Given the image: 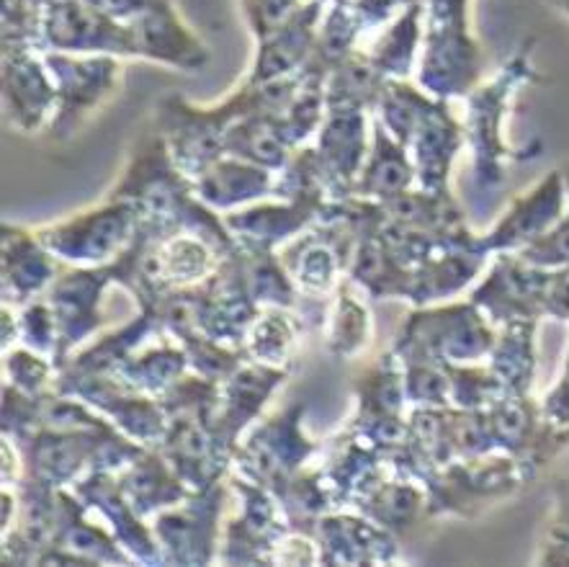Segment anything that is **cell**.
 Segmentation results:
<instances>
[{
  "instance_id": "1",
  "label": "cell",
  "mask_w": 569,
  "mask_h": 567,
  "mask_svg": "<svg viewBox=\"0 0 569 567\" xmlns=\"http://www.w3.org/2000/svg\"><path fill=\"white\" fill-rule=\"evenodd\" d=\"M498 330L492 320L471 302L420 307L405 322L392 351L402 364H475L490 356Z\"/></svg>"
},
{
  "instance_id": "2",
  "label": "cell",
  "mask_w": 569,
  "mask_h": 567,
  "mask_svg": "<svg viewBox=\"0 0 569 567\" xmlns=\"http://www.w3.org/2000/svg\"><path fill=\"white\" fill-rule=\"evenodd\" d=\"M140 225L142 212L134 201L106 197L99 207L70 217V220L37 227L34 232L62 263L103 266L124 253Z\"/></svg>"
},
{
  "instance_id": "3",
  "label": "cell",
  "mask_w": 569,
  "mask_h": 567,
  "mask_svg": "<svg viewBox=\"0 0 569 567\" xmlns=\"http://www.w3.org/2000/svg\"><path fill=\"white\" fill-rule=\"evenodd\" d=\"M302 410V405H297V408H287L260 420L258 426H250L246 439L234 449L238 475L271 490L273 496L287 488L320 449L305 436Z\"/></svg>"
},
{
  "instance_id": "4",
  "label": "cell",
  "mask_w": 569,
  "mask_h": 567,
  "mask_svg": "<svg viewBox=\"0 0 569 567\" xmlns=\"http://www.w3.org/2000/svg\"><path fill=\"white\" fill-rule=\"evenodd\" d=\"M47 70L57 88V107L50 121L54 140H70L91 113L117 91L121 68L111 54L78 57V52H47Z\"/></svg>"
},
{
  "instance_id": "5",
  "label": "cell",
  "mask_w": 569,
  "mask_h": 567,
  "mask_svg": "<svg viewBox=\"0 0 569 567\" xmlns=\"http://www.w3.org/2000/svg\"><path fill=\"white\" fill-rule=\"evenodd\" d=\"M230 485L242 500L240 516L232 518L219 545V563L268 565L273 549L291 529L287 510L271 490L260 488L242 475H230Z\"/></svg>"
},
{
  "instance_id": "6",
  "label": "cell",
  "mask_w": 569,
  "mask_h": 567,
  "mask_svg": "<svg viewBox=\"0 0 569 567\" xmlns=\"http://www.w3.org/2000/svg\"><path fill=\"white\" fill-rule=\"evenodd\" d=\"M109 284H117L113 261L103 266H72V271L60 273L44 291V299L57 318V328H60L57 369L70 359L78 346H83L96 330L106 326L101 299Z\"/></svg>"
},
{
  "instance_id": "7",
  "label": "cell",
  "mask_w": 569,
  "mask_h": 567,
  "mask_svg": "<svg viewBox=\"0 0 569 567\" xmlns=\"http://www.w3.org/2000/svg\"><path fill=\"white\" fill-rule=\"evenodd\" d=\"M224 490V483H217L214 488L191 493L178 506L152 516V531H156L162 560L173 565H207L217 560V531Z\"/></svg>"
},
{
  "instance_id": "8",
  "label": "cell",
  "mask_w": 569,
  "mask_h": 567,
  "mask_svg": "<svg viewBox=\"0 0 569 567\" xmlns=\"http://www.w3.org/2000/svg\"><path fill=\"white\" fill-rule=\"evenodd\" d=\"M211 416L214 412L207 410L170 416L166 436L156 447L191 493L209 490L222 483L234 461V451L227 449L217 436Z\"/></svg>"
},
{
  "instance_id": "9",
  "label": "cell",
  "mask_w": 569,
  "mask_h": 567,
  "mask_svg": "<svg viewBox=\"0 0 569 567\" xmlns=\"http://www.w3.org/2000/svg\"><path fill=\"white\" fill-rule=\"evenodd\" d=\"M42 42L52 52L132 54L129 21H121L91 0H47Z\"/></svg>"
},
{
  "instance_id": "10",
  "label": "cell",
  "mask_w": 569,
  "mask_h": 567,
  "mask_svg": "<svg viewBox=\"0 0 569 567\" xmlns=\"http://www.w3.org/2000/svg\"><path fill=\"white\" fill-rule=\"evenodd\" d=\"M551 271L526 263L516 253H498L492 271L471 295L495 326L513 320H539L547 315Z\"/></svg>"
},
{
  "instance_id": "11",
  "label": "cell",
  "mask_w": 569,
  "mask_h": 567,
  "mask_svg": "<svg viewBox=\"0 0 569 567\" xmlns=\"http://www.w3.org/2000/svg\"><path fill=\"white\" fill-rule=\"evenodd\" d=\"M289 371L291 369L268 367V364L246 359L224 379L222 397H219L211 424H214V431L227 449L234 451L240 447L242 436L250 431L260 410L266 408L268 397L279 390Z\"/></svg>"
},
{
  "instance_id": "12",
  "label": "cell",
  "mask_w": 569,
  "mask_h": 567,
  "mask_svg": "<svg viewBox=\"0 0 569 567\" xmlns=\"http://www.w3.org/2000/svg\"><path fill=\"white\" fill-rule=\"evenodd\" d=\"M567 186L562 170H555L536 183L531 191L518 197L498 225L482 238V246L490 253H518L531 246L536 238L549 232L565 217Z\"/></svg>"
},
{
  "instance_id": "13",
  "label": "cell",
  "mask_w": 569,
  "mask_h": 567,
  "mask_svg": "<svg viewBox=\"0 0 569 567\" xmlns=\"http://www.w3.org/2000/svg\"><path fill=\"white\" fill-rule=\"evenodd\" d=\"M72 493L83 500L88 510H99L109 521L111 534L134 563H166L152 526L144 524V518L137 516L134 508L121 496L117 472L91 469V472L72 483Z\"/></svg>"
},
{
  "instance_id": "14",
  "label": "cell",
  "mask_w": 569,
  "mask_h": 567,
  "mask_svg": "<svg viewBox=\"0 0 569 567\" xmlns=\"http://www.w3.org/2000/svg\"><path fill=\"white\" fill-rule=\"evenodd\" d=\"M325 201L330 199L320 197V193H302V197L281 199L276 205L232 209L224 217V225L240 242V248L273 250L295 235L310 230L320 217Z\"/></svg>"
},
{
  "instance_id": "15",
  "label": "cell",
  "mask_w": 569,
  "mask_h": 567,
  "mask_svg": "<svg viewBox=\"0 0 569 567\" xmlns=\"http://www.w3.org/2000/svg\"><path fill=\"white\" fill-rule=\"evenodd\" d=\"M315 150L328 176L332 199L353 197L356 181L369 156L363 109H328Z\"/></svg>"
},
{
  "instance_id": "16",
  "label": "cell",
  "mask_w": 569,
  "mask_h": 567,
  "mask_svg": "<svg viewBox=\"0 0 569 567\" xmlns=\"http://www.w3.org/2000/svg\"><path fill=\"white\" fill-rule=\"evenodd\" d=\"M3 101L11 127L34 135L50 125L57 107V88L47 70L44 57L39 60L29 50L8 47L3 62Z\"/></svg>"
},
{
  "instance_id": "17",
  "label": "cell",
  "mask_w": 569,
  "mask_h": 567,
  "mask_svg": "<svg viewBox=\"0 0 569 567\" xmlns=\"http://www.w3.org/2000/svg\"><path fill=\"white\" fill-rule=\"evenodd\" d=\"M322 565H377L397 560L395 534L369 516L325 514L315 529Z\"/></svg>"
},
{
  "instance_id": "18",
  "label": "cell",
  "mask_w": 569,
  "mask_h": 567,
  "mask_svg": "<svg viewBox=\"0 0 569 567\" xmlns=\"http://www.w3.org/2000/svg\"><path fill=\"white\" fill-rule=\"evenodd\" d=\"M129 31H132L134 57H148L181 70H199L209 60L204 44L183 27L168 0H158L129 19Z\"/></svg>"
},
{
  "instance_id": "19",
  "label": "cell",
  "mask_w": 569,
  "mask_h": 567,
  "mask_svg": "<svg viewBox=\"0 0 569 567\" xmlns=\"http://www.w3.org/2000/svg\"><path fill=\"white\" fill-rule=\"evenodd\" d=\"M60 277V258L52 256L34 230L3 225V305L23 307L42 297Z\"/></svg>"
},
{
  "instance_id": "20",
  "label": "cell",
  "mask_w": 569,
  "mask_h": 567,
  "mask_svg": "<svg viewBox=\"0 0 569 567\" xmlns=\"http://www.w3.org/2000/svg\"><path fill=\"white\" fill-rule=\"evenodd\" d=\"M320 0H312L299 8V11L281 23L279 29L271 31L266 39H260L258 60L248 83L260 86L271 83V80L295 76L312 60L317 37H315V23L320 16Z\"/></svg>"
},
{
  "instance_id": "21",
  "label": "cell",
  "mask_w": 569,
  "mask_h": 567,
  "mask_svg": "<svg viewBox=\"0 0 569 567\" xmlns=\"http://www.w3.org/2000/svg\"><path fill=\"white\" fill-rule=\"evenodd\" d=\"M193 191L214 212H232L276 193V176L250 160L222 156L193 178Z\"/></svg>"
},
{
  "instance_id": "22",
  "label": "cell",
  "mask_w": 569,
  "mask_h": 567,
  "mask_svg": "<svg viewBox=\"0 0 569 567\" xmlns=\"http://www.w3.org/2000/svg\"><path fill=\"white\" fill-rule=\"evenodd\" d=\"M121 496L134 508L137 516L148 518L170 506H178L191 496L189 485L176 475L168 459L156 447L142 449L129 461L124 469L117 472Z\"/></svg>"
},
{
  "instance_id": "23",
  "label": "cell",
  "mask_w": 569,
  "mask_h": 567,
  "mask_svg": "<svg viewBox=\"0 0 569 567\" xmlns=\"http://www.w3.org/2000/svg\"><path fill=\"white\" fill-rule=\"evenodd\" d=\"M461 148V132L443 107L428 109L415 129L408 150L418 173V186L426 191L449 193V173L451 163Z\"/></svg>"
},
{
  "instance_id": "24",
  "label": "cell",
  "mask_w": 569,
  "mask_h": 567,
  "mask_svg": "<svg viewBox=\"0 0 569 567\" xmlns=\"http://www.w3.org/2000/svg\"><path fill=\"white\" fill-rule=\"evenodd\" d=\"M415 186H418V173H415L410 150L377 119L371 129L369 156L356 181L353 197L387 201Z\"/></svg>"
},
{
  "instance_id": "25",
  "label": "cell",
  "mask_w": 569,
  "mask_h": 567,
  "mask_svg": "<svg viewBox=\"0 0 569 567\" xmlns=\"http://www.w3.org/2000/svg\"><path fill=\"white\" fill-rule=\"evenodd\" d=\"M508 96L506 78L485 88L475 96L469 113V140L475 148V176L477 186L485 191L498 189L502 183V160L518 158L502 148L500 140V117L502 99Z\"/></svg>"
},
{
  "instance_id": "26",
  "label": "cell",
  "mask_w": 569,
  "mask_h": 567,
  "mask_svg": "<svg viewBox=\"0 0 569 567\" xmlns=\"http://www.w3.org/2000/svg\"><path fill=\"white\" fill-rule=\"evenodd\" d=\"M487 256H490V250L485 246L441 250V253L415 266L408 299L415 307H428L459 295L477 279Z\"/></svg>"
},
{
  "instance_id": "27",
  "label": "cell",
  "mask_w": 569,
  "mask_h": 567,
  "mask_svg": "<svg viewBox=\"0 0 569 567\" xmlns=\"http://www.w3.org/2000/svg\"><path fill=\"white\" fill-rule=\"evenodd\" d=\"M189 371V354H186L181 340H176L166 330H160L148 344L137 348L113 375L132 387V390L158 397L160 400Z\"/></svg>"
},
{
  "instance_id": "28",
  "label": "cell",
  "mask_w": 569,
  "mask_h": 567,
  "mask_svg": "<svg viewBox=\"0 0 569 567\" xmlns=\"http://www.w3.org/2000/svg\"><path fill=\"white\" fill-rule=\"evenodd\" d=\"M224 156L250 160L279 173L295 156V148L283 135L279 111H253L227 127Z\"/></svg>"
},
{
  "instance_id": "29",
  "label": "cell",
  "mask_w": 569,
  "mask_h": 567,
  "mask_svg": "<svg viewBox=\"0 0 569 567\" xmlns=\"http://www.w3.org/2000/svg\"><path fill=\"white\" fill-rule=\"evenodd\" d=\"M348 279L359 284V287H363L377 299H408L412 269H408V266L387 248V242L381 240L377 232H366L361 235L359 242H356L351 263H348Z\"/></svg>"
},
{
  "instance_id": "30",
  "label": "cell",
  "mask_w": 569,
  "mask_h": 567,
  "mask_svg": "<svg viewBox=\"0 0 569 567\" xmlns=\"http://www.w3.org/2000/svg\"><path fill=\"white\" fill-rule=\"evenodd\" d=\"M359 510L392 534H400L428 514V490L412 477L389 475L361 500Z\"/></svg>"
},
{
  "instance_id": "31",
  "label": "cell",
  "mask_w": 569,
  "mask_h": 567,
  "mask_svg": "<svg viewBox=\"0 0 569 567\" xmlns=\"http://www.w3.org/2000/svg\"><path fill=\"white\" fill-rule=\"evenodd\" d=\"M536 320H513L500 326L490 351V369L498 375L508 392L528 395L536 375L533 354Z\"/></svg>"
},
{
  "instance_id": "32",
  "label": "cell",
  "mask_w": 569,
  "mask_h": 567,
  "mask_svg": "<svg viewBox=\"0 0 569 567\" xmlns=\"http://www.w3.org/2000/svg\"><path fill=\"white\" fill-rule=\"evenodd\" d=\"M359 412L353 420L400 418L408 395H405V369L397 354H387L363 371L356 382Z\"/></svg>"
},
{
  "instance_id": "33",
  "label": "cell",
  "mask_w": 569,
  "mask_h": 567,
  "mask_svg": "<svg viewBox=\"0 0 569 567\" xmlns=\"http://www.w3.org/2000/svg\"><path fill=\"white\" fill-rule=\"evenodd\" d=\"M287 310L289 307H260L258 318L246 336V344H242L246 359L289 369L291 354L297 348V322L291 320Z\"/></svg>"
},
{
  "instance_id": "34",
  "label": "cell",
  "mask_w": 569,
  "mask_h": 567,
  "mask_svg": "<svg viewBox=\"0 0 569 567\" xmlns=\"http://www.w3.org/2000/svg\"><path fill=\"white\" fill-rule=\"evenodd\" d=\"M351 279H340L336 287V307L330 315L328 351L338 359H353L371 344L373 322L366 305L353 295Z\"/></svg>"
},
{
  "instance_id": "35",
  "label": "cell",
  "mask_w": 569,
  "mask_h": 567,
  "mask_svg": "<svg viewBox=\"0 0 569 567\" xmlns=\"http://www.w3.org/2000/svg\"><path fill=\"white\" fill-rule=\"evenodd\" d=\"M418 16L420 6H410V11L395 23L392 29L385 31L371 50V62L385 72V76H408L412 68L415 44H418Z\"/></svg>"
},
{
  "instance_id": "36",
  "label": "cell",
  "mask_w": 569,
  "mask_h": 567,
  "mask_svg": "<svg viewBox=\"0 0 569 567\" xmlns=\"http://www.w3.org/2000/svg\"><path fill=\"white\" fill-rule=\"evenodd\" d=\"M3 369L8 385L31 397H42L54 390L57 364L50 356L34 351V348H8Z\"/></svg>"
},
{
  "instance_id": "37",
  "label": "cell",
  "mask_w": 569,
  "mask_h": 567,
  "mask_svg": "<svg viewBox=\"0 0 569 567\" xmlns=\"http://www.w3.org/2000/svg\"><path fill=\"white\" fill-rule=\"evenodd\" d=\"M19 338L29 348H34V351L57 359V351H60V328H57V318L44 295L21 307Z\"/></svg>"
},
{
  "instance_id": "38",
  "label": "cell",
  "mask_w": 569,
  "mask_h": 567,
  "mask_svg": "<svg viewBox=\"0 0 569 567\" xmlns=\"http://www.w3.org/2000/svg\"><path fill=\"white\" fill-rule=\"evenodd\" d=\"M516 256L523 258L526 263L539 266V269L557 271L569 266V215L562 217L549 232L536 238L531 246L518 250Z\"/></svg>"
},
{
  "instance_id": "39",
  "label": "cell",
  "mask_w": 569,
  "mask_h": 567,
  "mask_svg": "<svg viewBox=\"0 0 569 567\" xmlns=\"http://www.w3.org/2000/svg\"><path fill=\"white\" fill-rule=\"evenodd\" d=\"M242 8H246L250 31L260 42L279 29L283 21L291 19L302 6H299V0H242Z\"/></svg>"
},
{
  "instance_id": "40",
  "label": "cell",
  "mask_w": 569,
  "mask_h": 567,
  "mask_svg": "<svg viewBox=\"0 0 569 567\" xmlns=\"http://www.w3.org/2000/svg\"><path fill=\"white\" fill-rule=\"evenodd\" d=\"M562 176H565V186H567V201H569V166L562 170Z\"/></svg>"
}]
</instances>
